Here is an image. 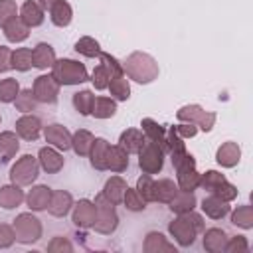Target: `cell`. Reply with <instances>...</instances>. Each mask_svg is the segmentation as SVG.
I'll return each mask as SVG.
<instances>
[{"label": "cell", "mask_w": 253, "mask_h": 253, "mask_svg": "<svg viewBox=\"0 0 253 253\" xmlns=\"http://www.w3.org/2000/svg\"><path fill=\"white\" fill-rule=\"evenodd\" d=\"M231 223L243 227V229H251L253 227V208L251 206H241L231 213Z\"/></svg>", "instance_id": "60d3db41"}, {"label": "cell", "mask_w": 253, "mask_h": 253, "mask_svg": "<svg viewBox=\"0 0 253 253\" xmlns=\"http://www.w3.org/2000/svg\"><path fill=\"white\" fill-rule=\"evenodd\" d=\"M38 162H40V166H42L47 174H55V172H59V170L63 168V156H61L55 148H51V146H43V148L40 150Z\"/></svg>", "instance_id": "2e32d148"}, {"label": "cell", "mask_w": 253, "mask_h": 253, "mask_svg": "<svg viewBox=\"0 0 253 253\" xmlns=\"http://www.w3.org/2000/svg\"><path fill=\"white\" fill-rule=\"evenodd\" d=\"M10 59H12V51H10V47H6V45H0V73L8 71V69L12 67Z\"/></svg>", "instance_id": "db71d44e"}, {"label": "cell", "mask_w": 253, "mask_h": 253, "mask_svg": "<svg viewBox=\"0 0 253 253\" xmlns=\"http://www.w3.org/2000/svg\"><path fill=\"white\" fill-rule=\"evenodd\" d=\"M20 93V85L18 79L14 77H6L0 81V101L2 103H12L16 99V95Z\"/></svg>", "instance_id": "b9f144b4"}, {"label": "cell", "mask_w": 253, "mask_h": 253, "mask_svg": "<svg viewBox=\"0 0 253 253\" xmlns=\"http://www.w3.org/2000/svg\"><path fill=\"white\" fill-rule=\"evenodd\" d=\"M107 89L111 91V95H113L117 101H126V99L130 97V85H128V79L125 77V73L111 77Z\"/></svg>", "instance_id": "8d00e7d4"}, {"label": "cell", "mask_w": 253, "mask_h": 253, "mask_svg": "<svg viewBox=\"0 0 253 253\" xmlns=\"http://www.w3.org/2000/svg\"><path fill=\"white\" fill-rule=\"evenodd\" d=\"M24 200H26L24 190H20L18 184H10V186H2V188H0V206H2L4 210H14V208H18Z\"/></svg>", "instance_id": "603a6c76"}, {"label": "cell", "mask_w": 253, "mask_h": 253, "mask_svg": "<svg viewBox=\"0 0 253 253\" xmlns=\"http://www.w3.org/2000/svg\"><path fill=\"white\" fill-rule=\"evenodd\" d=\"M20 18L30 26V28H36L43 22V8L36 2V0H26L20 8Z\"/></svg>", "instance_id": "4316f807"}, {"label": "cell", "mask_w": 253, "mask_h": 253, "mask_svg": "<svg viewBox=\"0 0 253 253\" xmlns=\"http://www.w3.org/2000/svg\"><path fill=\"white\" fill-rule=\"evenodd\" d=\"M202 210H204V213L208 217L221 219V217H225L229 213V202H225V200H221V198H217V196L211 194V196H208V198L202 200Z\"/></svg>", "instance_id": "ffe728a7"}, {"label": "cell", "mask_w": 253, "mask_h": 253, "mask_svg": "<svg viewBox=\"0 0 253 253\" xmlns=\"http://www.w3.org/2000/svg\"><path fill=\"white\" fill-rule=\"evenodd\" d=\"M200 186L225 202H231L237 198V188L233 184H229L225 180V176L219 174L217 170H208V172L200 174Z\"/></svg>", "instance_id": "8992f818"}, {"label": "cell", "mask_w": 253, "mask_h": 253, "mask_svg": "<svg viewBox=\"0 0 253 253\" xmlns=\"http://www.w3.org/2000/svg\"><path fill=\"white\" fill-rule=\"evenodd\" d=\"M75 51L81 53V55H85V57H99L101 45H99L97 40H93L89 36H83V38H79L75 42Z\"/></svg>", "instance_id": "f35d334b"}, {"label": "cell", "mask_w": 253, "mask_h": 253, "mask_svg": "<svg viewBox=\"0 0 253 253\" xmlns=\"http://www.w3.org/2000/svg\"><path fill=\"white\" fill-rule=\"evenodd\" d=\"M47 251L49 253H57V251H73V245L65 239V237H53L51 239V243L47 245Z\"/></svg>", "instance_id": "816d5d0a"}, {"label": "cell", "mask_w": 253, "mask_h": 253, "mask_svg": "<svg viewBox=\"0 0 253 253\" xmlns=\"http://www.w3.org/2000/svg\"><path fill=\"white\" fill-rule=\"evenodd\" d=\"M0 121H2V119H0Z\"/></svg>", "instance_id": "9f6ffc18"}, {"label": "cell", "mask_w": 253, "mask_h": 253, "mask_svg": "<svg viewBox=\"0 0 253 253\" xmlns=\"http://www.w3.org/2000/svg\"><path fill=\"white\" fill-rule=\"evenodd\" d=\"M16 132L24 140H36L42 132V121L36 115H24L16 121Z\"/></svg>", "instance_id": "5bb4252c"}, {"label": "cell", "mask_w": 253, "mask_h": 253, "mask_svg": "<svg viewBox=\"0 0 253 253\" xmlns=\"http://www.w3.org/2000/svg\"><path fill=\"white\" fill-rule=\"evenodd\" d=\"M176 117H178L180 123H190V125L200 126L204 132H210L213 128V125H215V113L206 111L200 105H184L176 113Z\"/></svg>", "instance_id": "30bf717a"}, {"label": "cell", "mask_w": 253, "mask_h": 253, "mask_svg": "<svg viewBox=\"0 0 253 253\" xmlns=\"http://www.w3.org/2000/svg\"><path fill=\"white\" fill-rule=\"evenodd\" d=\"M144 251L146 253H160V251H170L176 253V247L172 243H168V239L158 233V231H150L144 239Z\"/></svg>", "instance_id": "d6a6232c"}, {"label": "cell", "mask_w": 253, "mask_h": 253, "mask_svg": "<svg viewBox=\"0 0 253 253\" xmlns=\"http://www.w3.org/2000/svg\"><path fill=\"white\" fill-rule=\"evenodd\" d=\"M14 241H16V235H14L12 225H8V223H0V249L10 247Z\"/></svg>", "instance_id": "f907efd6"}, {"label": "cell", "mask_w": 253, "mask_h": 253, "mask_svg": "<svg viewBox=\"0 0 253 253\" xmlns=\"http://www.w3.org/2000/svg\"><path fill=\"white\" fill-rule=\"evenodd\" d=\"M109 142L105 138H95L89 150V158H91V166L95 170H107V152H109Z\"/></svg>", "instance_id": "d4e9b609"}, {"label": "cell", "mask_w": 253, "mask_h": 253, "mask_svg": "<svg viewBox=\"0 0 253 253\" xmlns=\"http://www.w3.org/2000/svg\"><path fill=\"white\" fill-rule=\"evenodd\" d=\"M95 204L89 202V200H79L75 206H73V215H71V221L81 227V229H87V227H93L95 223Z\"/></svg>", "instance_id": "4fadbf2b"}, {"label": "cell", "mask_w": 253, "mask_h": 253, "mask_svg": "<svg viewBox=\"0 0 253 253\" xmlns=\"http://www.w3.org/2000/svg\"><path fill=\"white\" fill-rule=\"evenodd\" d=\"M247 249H249V245H247V239H245L243 235L231 237V239H227V243H225V251H227V253H245Z\"/></svg>", "instance_id": "681fc988"}, {"label": "cell", "mask_w": 253, "mask_h": 253, "mask_svg": "<svg viewBox=\"0 0 253 253\" xmlns=\"http://www.w3.org/2000/svg\"><path fill=\"white\" fill-rule=\"evenodd\" d=\"M18 14L16 2L14 0H0V26L4 28L14 16Z\"/></svg>", "instance_id": "c3c4849f"}, {"label": "cell", "mask_w": 253, "mask_h": 253, "mask_svg": "<svg viewBox=\"0 0 253 253\" xmlns=\"http://www.w3.org/2000/svg\"><path fill=\"white\" fill-rule=\"evenodd\" d=\"M93 101H95V95H93L89 89H83V91H79V93H75V95H73V107H75V109H77V113H79V115H83V117L91 115Z\"/></svg>", "instance_id": "ab89813d"}, {"label": "cell", "mask_w": 253, "mask_h": 253, "mask_svg": "<svg viewBox=\"0 0 253 253\" xmlns=\"http://www.w3.org/2000/svg\"><path fill=\"white\" fill-rule=\"evenodd\" d=\"M99 59H101V63L107 67V71L111 73V77H115V75H123V73H125L123 63H119V59H117V57H113L111 53L101 51V53H99Z\"/></svg>", "instance_id": "bcb514c9"}, {"label": "cell", "mask_w": 253, "mask_h": 253, "mask_svg": "<svg viewBox=\"0 0 253 253\" xmlns=\"http://www.w3.org/2000/svg\"><path fill=\"white\" fill-rule=\"evenodd\" d=\"M140 126H142V132H144V136L148 140L156 142L164 152L168 150V146H166V128L162 125H158L154 119H148L146 117V119L140 121Z\"/></svg>", "instance_id": "ac0fdd59"}, {"label": "cell", "mask_w": 253, "mask_h": 253, "mask_svg": "<svg viewBox=\"0 0 253 253\" xmlns=\"http://www.w3.org/2000/svg\"><path fill=\"white\" fill-rule=\"evenodd\" d=\"M43 136H45V140H47L53 148H57V150H67V148H71V132H69L63 125H57V123L47 125V126L43 128Z\"/></svg>", "instance_id": "7c38bea8"}, {"label": "cell", "mask_w": 253, "mask_h": 253, "mask_svg": "<svg viewBox=\"0 0 253 253\" xmlns=\"http://www.w3.org/2000/svg\"><path fill=\"white\" fill-rule=\"evenodd\" d=\"M136 192L144 198V202H154V180L150 174H142L136 182Z\"/></svg>", "instance_id": "f6af8a7d"}, {"label": "cell", "mask_w": 253, "mask_h": 253, "mask_svg": "<svg viewBox=\"0 0 253 253\" xmlns=\"http://www.w3.org/2000/svg\"><path fill=\"white\" fill-rule=\"evenodd\" d=\"M93 204H95V211H97L93 229L101 235H111L119 225V215L115 211V204L111 200H107L103 194H99Z\"/></svg>", "instance_id": "5b68a950"}, {"label": "cell", "mask_w": 253, "mask_h": 253, "mask_svg": "<svg viewBox=\"0 0 253 253\" xmlns=\"http://www.w3.org/2000/svg\"><path fill=\"white\" fill-rule=\"evenodd\" d=\"M12 67L18 71H28L34 65L32 59V49L30 47H18L16 51H12V59H10Z\"/></svg>", "instance_id": "74e56055"}, {"label": "cell", "mask_w": 253, "mask_h": 253, "mask_svg": "<svg viewBox=\"0 0 253 253\" xmlns=\"http://www.w3.org/2000/svg\"><path fill=\"white\" fill-rule=\"evenodd\" d=\"M125 73L134 79L136 83H150L158 77V63L152 55L142 53V51H132L125 61H123Z\"/></svg>", "instance_id": "7a4b0ae2"}, {"label": "cell", "mask_w": 253, "mask_h": 253, "mask_svg": "<svg viewBox=\"0 0 253 253\" xmlns=\"http://www.w3.org/2000/svg\"><path fill=\"white\" fill-rule=\"evenodd\" d=\"M55 2H57V0H38V4H40L43 10H49V8H51Z\"/></svg>", "instance_id": "11a10c76"}, {"label": "cell", "mask_w": 253, "mask_h": 253, "mask_svg": "<svg viewBox=\"0 0 253 253\" xmlns=\"http://www.w3.org/2000/svg\"><path fill=\"white\" fill-rule=\"evenodd\" d=\"M51 188L47 186H34L30 190V194L26 196V202H28V208L34 210V211H42V210H47L49 206V200H51Z\"/></svg>", "instance_id": "d6986e66"}, {"label": "cell", "mask_w": 253, "mask_h": 253, "mask_svg": "<svg viewBox=\"0 0 253 253\" xmlns=\"http://www.w3.org/2000/svg\"><path fill=\"white\" fill-rule=\"evenodd\" d=\"M225 243H227V235L219 227H211V229H208L204 233V249L210 251V253L225 251Z\"/></svg>", "instance_id": "484cf974"}, {"label": "cell", "mask_w": 253, "mask_h": 253, "mask_svg": "<svg viewBox=\"0 0 253 253\" xmlns=\"http://www.w3.org/2000/svg\"><path fill=\"white\" fill-rule=\"evenodd\" d=\"M14 103H16V109H18V111H22V113H30V111L36 109V103H38V101H36L32 89H24V91H20V93L16 95Z\"/></svg>", "instance_id": "ee69618b"}, {"label": "cell", "mask_w": 253, "mask_h": 253, "mask_svg": "<svg viewBox=\"0 0 253 253\" xmlns=\"http://www.w3.org/2000/svg\"><path fill=\"white\" fill-rule=\"evenodd\" d=\"M123 204H125L126 210H130V211H142V210L146 208V202H144V198L136 192V188H126V190H125Z\"/></svg>", "instance_id": "7bdbcfd3"}, {"label": "cell", "mask_w": 253, "mask_h": 253, "mask_svg": "<svg viewBox=\"0 0 253 253\" xmlns=\"http://www.w3.org/2000/svg\"><path fill=\"white\" fill-rule=\"evenodd\" d=\"M239 158H241V148H239L237 142H231V140L229 142H223L217 148V152H215V160L223 168H233L239 162Z\"/></svg>", "instance_id": "9a60e30c"}, {"label": "cell", "mask_w": 253, "mask_h": 253, "mask_svg": "<svg viewBox=\"0 0 253 253\" xmlns=\"http://www.w3.org/2000/svg\"><path fill=\"white\" fill-rule=\"evenodd\" d=\"M126 182L121 178V176H111L107 182H105V190H103V196L107 200H111L115 206L123 202V196H125V190H126Z\"/></svg>", "instance_id": "f546056e"}, {"label": "cell", "mask_w": 253, "mask_h": 253, "mask_svg": "<svg viewBox=\"0 0 253 253\" xmlns=\"http://www.w3.org/2000/svg\"><path fill=\"white\" fill-rule=\"evenodd\" d=\"M194 208H196V196H194V192L178 190L176 196L170 200V210L174 213H186V211H192Z\"/></svg>", "instance_id": "1f68e13d"}, {"label": "cell", "mask_w": 253, "mask_h": 253, "mask_svg": "<svg viewBox=\"0 0 253 253\" xmlns=\"http://www.w3.org/2000/svg\"><path fill=\"white\" fill-rule=\"evenodd\" d=\"M49 18H51V22H53L57 28H65V26L71 24L73 10H71V6H69L65 0H57V2L49 8Z\"/></svg>", "instance_id": "f1b7e54d"}, {"label": "cell", "mask_w": 253, "mask_h": 253, "mask_svg": "<svg viewBox=\"0 0 253 253\" xmlns=\"http://www.w3.org/2000/svg\"><path fill=\"white\" fill-rule=\"evenodd\" d=\"M51 75L59 85H79L89 79L85 65L75 59H55L51 65Z\"/></svg>", "instance_id": "277c9868"}, {"label": "cell", "mask_w": 253, "mask_h": 253, "mask_svg": "<svg viewBox=\"0 0 253 253\" xmlns=\"http://www.w3.org/2000/svg\"><path fill=\"white\" fill-rule=\"evenodd\" d=\"M20 148V140L16 136V132L12 130H4L0 132V164H6L14 158V154Z\"/></svg>", "instance_id": "44dd1931"}, {"label": "cell", "mask_w": 253, "mask_h": 253, "mask_svg": "<svg viewBox=\"0 0 253 253\" xmlns=\"http://www.w3.org/2000/svg\"><path fill=\"white\" fill-rule=\"evenodd\" d=\"M32 59H34V67H38V69H47V67H51L53 61H55V51H53V47H51L49 43L42 42V43H38V45L32 49Z\"/></svg>", "instance_id": "cb8c5ba5"}, {"label": "cell", "mask_w": 253, "mask_h": 253, "mask_svg": "<svg viewBox=\"0 0 253 253\" xmlns=\"http://www.w3.org/2000/svg\"><path fill=\"white\" fill-rule=\"evenodd\" d=\"M109 79H111V73L107 71V67L103 65V63H99L95 69H93V75H91V81H93V85H95V89H107V85H109Z\"/></svg>", "instance_id": "7dc6e473"}, {"label": "cell", "mask_w": 253, "mask_h": 253, "mask_svg": "<svg viewBox=\"0 0 253 253\" xmlns=\"http://www.w3.org/2000/svg\"><path fill=\"white\" fill-rule=\"evenodd\" d=\"M16 241L20 243H34L42 237V223L32 213H20L12 223Z\"/></svg>", "instance_id": "9c48e42d"}, {"label": "cell", "mask_w": 253, "mask_h": 253, "mask_svg": "<svg viewBox=\"0 0 253 253\" xmlns=\"http://www.w3.org/2000/svg\"><path fill=\"white\" fill-rule=\"evenodd\" d=\"M4 36L10 40V42H24L28 36H30V26L20 18V16H14L6 26H4Z\"/></svg>", "instance_id": "83f0119b"}, {"label": "cell", "mask_w": 253, "mask_h": 253, "mask_svg": "<svg viewBox=\"0 0 253 253\" xmlns=\"http://www.w3.org/2000/svg\"><path fill=\"white\" fill-rule=\"evenodd\" d=\"M59 87H61V85L53 79V75H40V77H36L32 91H34L36 101H40V103H49V105H51V103L57 101Z\"/></svg>", "instance_id": "8fae6325"}, {"label": "cell", "mask_w": 253, "mask_h": 253, "mask_svg": "<svg viewBox=\"0 0 253 253\" xmlns=\"http://www.w3.org/2000/svg\"><path fill=\"white\" fill-rule=\"evenodd\" d=\"M176 128V132L186 140V138H192V136H196V132H198V126L196 125H190V123H182V125H176L174 126Z\"/></svg>", "instance_id": "f5cc1de1"}, {"label": "cell", "mask_w": 253, "mask_h": 253, "mask_svg": "<svg viewBox=\"0 0 253 253\" xmlns=\"http://www.w3.org/2000/svg\"><path fill=\"white\" fill-rule=\"evenodd\" d=\"M40 174V162L32 154H24L22 158L16 160V164L10 170V180L12 184L18 186H30Z\"/></svg>", "instance_id": "ba28073f"}, {"label": "cell", "mask_w": 253, "mask_h": 253, "mask_svg": "<svg viewBox=\"0 0 253 253\" xmlns=\"http://www.w3.org/2000/svg\"><path fill=\"white\" fill-rule=\"evenodd\" d=\"M144 140H146V136H144L142 130H138V128H126V130L121 134L119 144L130 154V152H138L140 146L144 144Z\"/></svg>", "instance_id": "4dcf8cb0"}, {"label": "cell", "mask_w": 253, "mask_h": 253, "mask_svg": "<svg viewBox=\"0 0 253 253\" xmlns=\"http://www.w3.org/2000/svg\"><path fill=\"white\" fill-rule=\"evenodd\" d=\"M138 154V166L144 174H158L164 166V150L152 142V140H144V144L140 146V150L136 152Z\"/></svg>", "instance_id": "52a82bcc"}, {"label": "cell", "mask_w": 253, "mask_h": 253, "mask_svg": "<svg viewBox=\"0 0 253 253\" xmlns=\"http://www.w3.org/2000/svg\"><path fill=\"white\" fill-rule=\"evenodd\" d=\"M172 164L178 174V188L186 192H194L200 186V174L196 170V158L188 150L172 152Z\"/></svg>", "instance_id": "3957f363"}, {"label": "cell", "mask_w": 253, "mask_h": 253, "mask_svg": "<svg viewBox=\"0 0 253 253\" xmlns=\"http://www.w3.org/2000/svg\"><path fill=\"white\" fill-rule=\"evenodd\" d=\"M117 113V103L111 97H95L93 107H91V115L95 119H111Z\"/></svg>", "instance_id": "836d02e7"}, {"label": "cell", "mask_w": 253, "mask_h": 253, "mask_svg": "<svg viewBox=\"0 0 253 253\" xmlns=\"http://www.w3.org/2000/svg\"><path fill=\"white\" fill-rule=\"evenodd\" d=\"M126 168H128V152L121 144L109 146V152H107V170L125 172Z\"/></svg>", "instance_id": "7402d4cb"}, {"label": "cell", "mask_w": 253, "mask_h": 253, "mask_svg": "<svg viewBox=\"0 0 253 253\" xmlns=\"http://www.w3.org/2000/svg\"><path fill=\"white\" fill-rule=\"evenodd\" d=\"M93 140H95V136H93L89 130L79 128L75 134H71V148L75 150V154H79V156H87L89 150H91Z\"/></svg>", "instance_id": "e575fe53"}, {"label": "cell", "mask_w": 253, "mask_h": 253, "mask_svg": "<svg viewBox=\"0 0 253 253\" xmlns=\"http://www.w3.org/2000/svg\"><path fill=\"white\" fill-rule=\"evenodd\" d=\"M168 231L178 241V245L190 247L196 241L198 233L204 231V219L194 210L192 211H186V213H178V217L174 221H170Z\"/></svg>", "instance_id": "6da1fadb"}, {"label": "cell", "mask_w": 253, "mask_h": 253, "mask_svg": "<svg viewBox=\"0 0 253 253\" xmlns=\"http://www.w3.org/2000/svg\"><path fill=\"white\" fill-rule=\"evenodd\" d=\"M73 206V198L69 192L65 190H55L51 192V200H49V206H47V211L55 217H63Z\"/></svg>", "instance_id": "e0dca14e"}, {"label": "cell", "mask_w": 253, "mask_h": 253, "mask_svg": "<svg viewBox=\"0 0 253 253\" xmlns=\"http://www.w3.org/2000/svg\"><path fill=\"white\" fill-rule=\"evenodd\" d=\"M180 188L168 180V178H162L158 182H154V202H162V204H170V200L176 196Z\"/></svg>", "instance_id": "d590c367"}]
</instances>
